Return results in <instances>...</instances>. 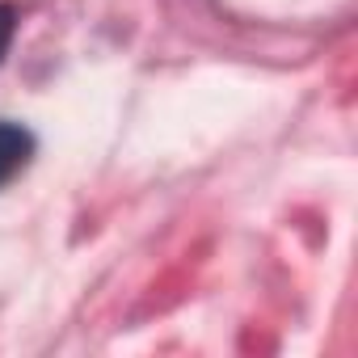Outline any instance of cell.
Wrapping results in <instances>:
<instances>
[{"label":"cell","mask_w":358,"mask_h":358,"mask_svg":"<svg viewBox=\"0 0 358 358\" xmlns=\"http://www.w3.org/2000/svg\"><path fill=\"white\" fill-rule=\"evenodd\" d=\"M30 156H34V135L17 122H0V186H9L30 164Z\"/></svg>","instance_id":"6da1fadb"},{"label":"cell","mask_w":358,"mask_h":358,"mask_svg":"<svg viewBox=\"0 0 358 358\" xmlns=\"http://www.w3.org/2000/svg\"><path fill=\"white\" fill-rule=\"evenodd\" d=\"M13 34H17V9L13 5H0V59H5Z\"/></svg>","instance_id":"7a4b0ae2"}]
</instances>
